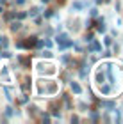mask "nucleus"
Listing matches in <instances>:
<instances>
[{
    "label": "nucleus",
    "mask_w": 123,
    "mask_h": 124,
    "mask_svg": "<svg viewBox=\"0 0 123 124\" xmlns=\"http://www.w3.org/2000/svg\"><path fill=\"white\" fill-rule=\"evenodd\" d=\"M71 89H73V92H77V94L80 92V87L77 85V83H71Z\"/></svg>",
    "instance_id": "f257e3e1"
}]
</instances>
